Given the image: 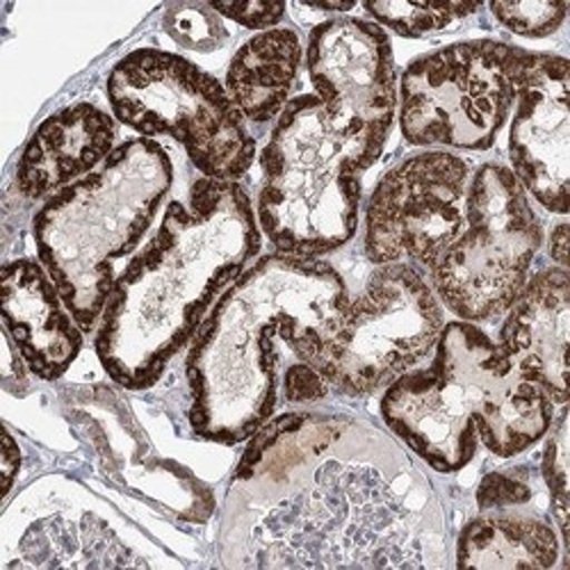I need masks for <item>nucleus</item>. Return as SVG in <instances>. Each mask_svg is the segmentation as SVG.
I'll return each mask as SVG.
<instances>
[{
    "label": "nucleus",
    "instance_id": "f03ea898",
    "mask_svg": "<svg viewBox=\"0 0 570 570\" xmlns=\"http://www.w3.org/2000/svg\"><path fill=\"white\" fill-rule=\"evenodd\" d=\"M258 252L261 226L243 185L199 178L117 276L94 341L104 370L124 389L154 386Z\"/></svg>",
    "mask_w": 570,
    "mask_h": 570
},
{
    "label": "nucleus",
    "instance_id": "4468645a",
    "mask_svg": "<svg viewBox=\"0 0 570 570\" xmlns=\"http://www.w3.org/2000/svg\"><path fill=\"white\" fill-rule=\"evenodd\" d=\"M570 283L561 267L528 281L507 311L498 345L511 365L537 384L552 404L568 402Z\"/></svg>",
    "mask_w": 570,
    "mask_h": 570
},
{
    "label": "nucleus",
    "instance_id": "aec40b11",
    "mask_svg": "<svg viewBox=\"0 0 570 570\" xmlns=\"http://www.w3.org/2000/svg\"><path fill=\"white\" fill-rule=\"evenodd\" d=\"M363 8L382 26L411 39L445 30L480 10L478 3H409V0L402 3L382 0V3H365Z\"/></svg>",
    "mask_w": 570,
    "mask_h": 570
},
{
    "label": "nucleus",
    "instance_id": "bb28decb",
    "mask_svg": "<svg viewBox=\"0 0 570 570\" xmlns=\"http://www.w3.org/2000/svg\"><path fill=\"white\" fill-rule=\"evenodd\" d=\"M548 252H550V258H552L561 269H566V265H568V224H566V222H561V224H557V226L552 228Z\"/></svg>",
    "mask_w": 570,
    "mask_h": 570
},
{
    "label": "nucleus",
    "instance_id": "cd10ccee",
    "mask_svg": "<svg viewBox=\"0 0 570 570\" xmlns=\"http://www.w3.org/2000/svg\"><path fill=\"white\" fill-rule=\"evenodd\" d=\"M21 465V452L19 445L14 443V439L10 434H6V456H3V472H6V493L12 489L14 478Z\"/></svg>",
    "mask_w": 570,
    "mask_h": 570
},
{
    "label": "nucleus",
    "instance_id": "6e6552de",
    "mask_svg": "<svg viewBox=\"0 0 570 570\" xmlns=\"http://www.w3.org/2000/svg\"><path fill=\"white\" fill-rule=\"evenodd\" d=\"M108 101L124 126L180 141L204 178L237 183L254 165L256 139L243 112L210 73L180 56L132 51L108 78Z\"/></svg>",
    "mask_w": 570,
    "mask_h": 570
},
{
    "label": "nucleus",
    "instance_id": "a878e982",
    "mask_svg": "<svg viewBox=\"0 0 570 570\" xmlns=\"http://www.w3.org/2000/svg\"><path fill=\"white\" fill-rule=\"evenodd\" d=\"M328 391H331L328 384L308 363L295 361L283 374V395L288 402H295V404L317 402L326 397Z\"/></svg>",
    "mask_w": 570,
    "mask_h": 570
},
{
    "label": "nucleus",
    "instance_id": "b1692460",
    "mask_svg": "<svg viewBox=\"0 0 570 570\" xmlns=\"http://www.w3.org/2000/svg\"><path fill=\"white\" fill-rule=\"evenodd\" d=\"M530 500H532V487L507 472L489 474L478 491V504L482 511L504 509V507H522Z\"/></svg>",
    "mask_w": 570,
    "mask_h": 570
},
{
    "label": "nucleus",
    "instance_id": "f8f14e48",
    "mask_svg": "<svg viewBox=\"0 0 570 570\" xmlns=\"http://www.w3.org/2000/svg\"><path fill=\"white\" fill-rule=\"evenodd\" d=\"M470 167L448 151H424L395 165L365 213L370 263H420L434 267L465 224Z\"/></svg>",
    "mask_w": 570,
    "mask_h": 570
},
{
    "label": "nucleus",
    "instance_id": "1a4fd4ad",
    "mask_svg": "<svg viewBox=\"0 0 570 570\" xmlns=\"http://www.w3.org/2000/svg\"><path fill=\"white\" fill-rule=\"evenodd\" d=\"M543 228L525 187L500 163L470 178L465 224L432 267L441 304L463 322L504 315L530 281Z\"/></svg>",
    "mask_w": 570,
    "mask_h": 570
},
{
    "label": "nucleus",
    "instance_id": "dca6fc26",
    "mask_svg": "<svg viewBox=\"0 0 570 570\" xmlns=\"http://www.w3.org/2000/svg\"><path fill=\"white\" fill-rule=\"evenodd\" d=\"M117 124L101 108L78 104L46 119L26 145L17 187L26 199L53 197L101 167L115 151Z\"/></svg>",
    "mask_w": 570,
    "mask_h": 570
},
{
    "label": "nucleus",
    "instance_id": "20e7f679",
    "mask_svg": "<svg viewBox=\"0 0 570 570\" xmlns=\"http://www.w3.org/2000/svg\"><path fill=\"white\" fill-rule=\"evenodd\" d=\"M382 415L406 450L448 474L465 468L480 443L502 459L530 450L548 434L554 404L478 324L456 320L430 365L386 389Z\"/></svg>",
    "mask_w": 570,
    "mask_h": 570
},
{
    "label": "nucleus",
    "instance_id": "9d476101",
    "mask_svg": "<svg viewBox=\"0 0 570 570\" xmlns=\"http://www.w3.org/2000/svg\"><path fill=\"white\" fill-rule=\"evenodd\" d=\"M530 51L474 39L413 60L400 80V128L415 147L487 151L515 104Z\"/></svg>",
    "mask_w": 570,
    "mask_h": 570
},
{
    "label": "nucleus",
    "instance_id": "f3484780",
    "mask_svg": "<svg viewBox=\"0 0 570 570\" xmlns=\"http://www.w3.org/2000/svg\"><path fill=\"white\" fill-rule=\"evenodd\" d=\"M302 65V41L291 28H272L247 39L230 60L226 91L254 124L276 119L291 104Z\"/></svg>",
    "mask_w": 570,
    "mask_h": 570
},
{
    "label": "nucleus",
    "instance_id": "393cba45",
    "mask_svg": "<svg viewBox=\"0 0 570 570\" xmlns=\"http://www.w3.org/2000/svg\"><path fill=\"white\" fill-rule=\"evenodd\" d=\"M219 17H226L235 23H240L252 30H272L285 14L283 3H263V0H254V3H208Z\"/></svg>",
    "mask_w": 570,
    "mask_h": 570
},
{
    "label": "nucleus",
    "instance_id": "423d86ee",
    "mask_svg": "<svg viewBox=\"0 0 570 570\" xmlns=\"http://www.w3.org/2000/svg\"><path fill=\"white\" fill-rule=\"evenodd\" d=\"M261 169L256 219L278 254L317 258L352 240L365 167L331 130L315 94L293 99L278 115Z\"/></svg>",
    "mask_w": 570,
    "mask_h": 570
},
{
    "label": "nucleus",
    "instance_id": "5701e85b",
    "mask_svg": "<svg viewBox=\"0 0 570 570\" xmlns=\"http://www.w3.org/2000/svg\"><path fill=\"white\" fill-rule=\"evenodd\" d=\"M493 17L520 37L541 39L557 32L568 14L566 0H525V3H491Z\"/></svg>",
    "mask_w": 570,
    "mask_h": 570
},
{
    "label": "nucleus",
    "instance_id": "9b49d317",
    "mask_svg": "<svg viewBox=\"0 0 570 570\" xmlns=\"http://www.w3.org/2000/svg\"><path fill=\"white\" fill-rule=\"evenodd\" d=\"M306 69L326 124L367 171L384 154L400 104L386 30L352 17L324 21L311 30Z\"/></svg>",
    "mask_w": 570,
    "mask_h": 570
},
{
    "label": "nucleus",
    "instance_id": "4be33fe9",
    "mask_svg": "<svg viewBox=\"0 0 570 570\" xmlns=\"http://www.w3.org/2000/svg\"><path fill=\"white\" fill-rule=\"evenodd\" d=\"M165 28L180 46L193 51H213L226 41L219 14L202 3L171 6L165 14Z\"/></svg>",
    "mask_w": 570,
    "mask_h": 570
},
{
    "label": "nucleus",
    "instance_id": "f257e3e1",
    "mask_svg": "<svg viewBox=\"0 0 570 570\" xmlns=\"http://www.w3.org/2000/svg\"><path fill=\"white\" fill-rule=\"evenodd\" d=\"M228 566H441L445 522L406 450L345 415L291 413L252 436L222 518Z\"/></svg>",
    "mask_w": 570,
    "mask_h": 570
},
{
    "label": "nucleus",
    "instance_id": "39448f33",
    "mask_svg": "<svg viewBox=\"0 0 570 570\" xmlns=\"http://www.w3.org/2000/svg\"><path fill=\"white\" fill-rule=\"evenodd\" d=\"M174 183L169 154L149 137L128 139L91 174L46 199L32 222L39 263L82 331L101 322L117 263L151 228Z\"/></svg>",
    "mask_w": 570,
    "mask_h": 570
},
{
    "label": "nucleus",
    "instance_id": "2eb2a0df",
    "mask_svg": "<svg viewBox=\"0 0 570 570\" xmlns=\"http://www.w3.org/2000/svg\"><path fill=\"white\" fill-rule=\"evenodd\" d=\"M0 308L8 336L39 379L56 382L73 365L82 350V328L41 263L19 258L6 265Z\"/></svg>",
    "mask_w": 570,
    "mask_h": 570
},
{
    "label": "nucleus",
    "instance_id": "412c9836",
    "mask_svg": "<svg viewBox=\"0 0 570 570\" xmlns=\"http://www.w3.org/2000/svg\"><path fill=\"white\" fill-rule=\"evenodd\" d=\"M550 436L543 452V480L550 491V507L561 543L568 550V424L566 406L550 424Z\"/></svg>",
    "mask_w": 570,
    "mask_h": 570
},
{
    "label": "nucleus",
    "instance_id": "7ed1b4c3",
    "mask_svg": "<svg viewBox=\"0 0 570 570\" xmlns=\"http://www.w3.org/2000/svg\"><path fill=\"white\" fill-rule=\"evenodd\" d=\"M347 299L345 278L317 258L272 254L247 267L187 354L193 430L224 445L249 441L276 411L281 347L324 334Z\"/></svg>",
    "mask_w": 570,
    "mask_h": 570
},
{
    "label": "nucleus",
    "instance_id": "a211bd4d",
    "mask_svg": "<svg viewBox=\"0 0 570 570\" xmlns=\"http://www.w3.org/2000/svg\"><path fill=\"white\" fill-rule=\"evenodd\" d=\"M561 541L552 522L520 507L487 509L456 541L459 568H554Z\"/></svg>",
    "mask_w": 570,
    "mask_h": 570
},
{
    "label": "nucleus",
    "instance_id": "0eeeda50",
    "mask_svg": "<svg viewBox=\"0 0 570 570\" xmlns=\"http://www.w3.org/2000/svg\"><path fill=\"white\" fill-rule=\"evenodd\" d=\"M445 328L443 304L417 267L379 265L363 293L347 299L324 334L288 352L347 395H372L430 361Z\"/></svg>",
    "mask_w": 570,
    "mask_h": 570
},
{
    "label": "nucleus",
    "instance_id": "6ab92c4d",
    "mask_svg": "<svg viewBox=\"0 0 570 570\" xmlns=\"http://www.w3.org/2000/svg\"><path fill=\"white\" fill-rule=\"evenodd\" d=\"M91 511H56L37 518L19 539V559L10 566H141Z\"/></svg>",
    "mask_w": 570,
    "mask_h": 570
},
{
    "label": "nucleus",
    "instance_id": "ddd939ff",
    "mask_svg": "<svg viewBox=\"0 0 570 570\" xmlns=\"http://www.w3.org/2000/svg\"><path fill=\"white\" fill-rule=\"evenodd\" d=\"M570 67L552 53H530L509 130L511 171L546 210L568 213Z\"/></svg>",
    "mask_w": 570,
    "mask_h": 570
}]
</instances>
